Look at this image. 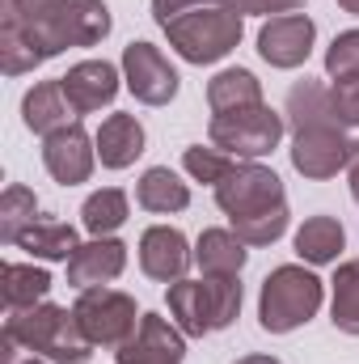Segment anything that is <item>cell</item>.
Masks as SVG:
<instances>
[{
    "mask_svg": "<svg viewBox=\"0 0 359 364\" xmlns=\"http://www.w3.org/2000/svg\"><path fill=\"white\" fill-rule=\"evenodd\" d=\"M4 335L21 352H30L38 360H51V364H89L93 356V343L81 331L77 314L64 309V305H51V301H38L30 309H9Z\"/></svg>",
    "mask_w": 359,
    "mask_h": 364,
    "instance_id": "7a4b0ae2",
    "label": "cell"
},
{
    "mask_svg": "<svg viewBox=\"0 0 359 364\" xmlns=\"http://www.w3.org/2000/svg\"><path fill=\"white\" fill-rule=\"evenodd\" d=\"M207 106L211 114H237V110L263 106V81L250 68H224L207 81Z\"/></svg>",
    "mask_w": 359,
    "mask_h": 364,
    "instance_id": "7402d4cb",
    "label": "cell"
},
{
    "mask_svg": "<svg viewBox=\"0 0 359 364\" xmlns=\"http://www.w3.org/2000/svg\"><path fill=\"white\" fill-rule=\"evenodd\" d=\"M207 4H241V0H153V21L165 30L174 17L190 13V9H207Z\"/></svg>",
    "mask_w": 359,
    "mask_h": 364,
    "instance_id": "836d02e7",
    "label": "cell"
},
{
    "mask_svg": "<svg viewBox=\"0 0 359 364\" xmlns=\"http://www.w3.org/2000/svg\"><path fill=\"white\" fill-rule=\"evenodd\" d=\"M194 263V250L186 242V233L174 225H153L140 233V272L157 284H178L186 279Z\"/></svg>",
    "mask_w": 359,
    "mask_h": 364,
    "instance_id": "7c38bea8",
    "label": "cell"
},
{
    "mask_svg": "<svg viewBox=\"0 0 359 364\" xmlns=\"http://www.w3.org/2000/svg\"><path fill=\"white\" fill-rule=\"evenodd\" d=\"M127 216H131V199L118 186H101L81 203V225L89 237H114L127 225Z\"/></svg>",
    "mask_w": 359,
    "mask_h": 364,
    "instance_id": "d4e9b609",
    "label": "cell"
},
{
    "mask_svg": "<svg viewBox=\"0 0 359 364\" xmlns=\"http://www.w3.org/2000/svg\"><path fill=\"white\" fill-rule=\"evenodd\" d=\"M330 97H334V114L343 127H359V77H343L330 85Z\"/></svg>",
    "mask_w": 359,
    "mask_h": 364,
    "instance_id": "d6a6232c",
    "label": "cell"
},
{
    "mask_svg": "<svg viewBox=\"0 0 359 364\" xmlns=\"http://www.w3.org/2000/svg\"><path fill=\"white\" fill-rule=\"evenodd\" d=\"M292 246H296L300 263H309V267H330V263H338V255L347 250V233H343L338 216H326V212H321V216H309V220L296 229Z\"/></svg>",
    "mask_w": 359,
    "mask_h": 364,
    "instance_id": "d6986e66",
    "label": "cell"
},
{
    "mask_svg": "<svg viewBox=\"0 0 359 364\" xmlns=\"http://www.w3.org/2000/svg\"><path fill=\"white\" fill-rule=\"evenodd\" d=\"M347 186H351V199L359 203V140L351 149V161H347Z\"/></svg>",
    "mask_w": 359,
    "mask_h": 364,
    "instance_id": "d590c367",
    "label": "cell"
},
{
    "mask_svg": "<svg viewBox=\"0 0 359 364\" xmlns=\"http://www.w3.org/2000/svg\"><path fill=\"white\" fill-rule=\"evenodd\" d=\"M118 68H123V85L131 90L136 102H144V106H170L182 90L178 68L153 43H127Z\"/></svg>",
    "mask_w": 359,
    "mask_h": 364,
    "instance_id": "ba28073f",
    "label": "cell"
},
{
    "mask_svg": "<svg viewBox=\"0 0 359 364\" xmlns=\"http://www.w3.org/2000/svg\"><path fill=\"white\" fill-rule=\"evenodd\" d=\"M283 127H287V119L263 102V106H250V110H237V114H211L207 140L216 149H224L228 157H237V161H263L279 149Z\"/></svg>",
    "mask_w": 359,
    "mask_h": 364,
    "instance_id": "5b68a950",
    "label": "cell"
},
{
    "mask_svg": "<svg viewBox=\"0 0 359 364\" xmlns=\"http://www.w3.org/2000/svg\"><path fill=\"white\" fill-rule=\"evenodd\" d=\"M136 203L153 216H174V212H186L190 208V186L170 170V166H153L144 170L140 182H136Z\"/></svg>",
    "mask_w": 359,
    "mask_h": 364,
    "instance_id": "44dd1931",
    "label": "cell"
},
{
    "mask_svg": "<svg viewBox=\"0 0 359 364\" xmlns=\"http://www.w3.org/2000/svg\"><path fill=\"white\" fill-rule=\"evenodd\" d=\"M4 309H30L38 301H47L51 292V272L34 267V263H4Z\"/></svg>",
    "mask_w": 359,
    "mask_h": 364,
    "instance_id": "4316f807",
    "label": "cell"
},
{
    "mask_svg": "<svg viewBox=\"0 0 359 364\" xmlns=\"http://www.w3.org/2000/svg\"><path fill=\"white\" fill-rule=\"evenodd\" d=\"M233 166H237V157H228L224 149H216V144H190L186 153H182V170L190 174L194 182H203V186H220V182L233 174Z\"/></svg>",
    "mask_w": 359,
    "mask_h": 364,
    "instance_id": "4dcf8cb0",
    "label": "cell"
},
{
    "mask_svg": "<svg viewBox=\"0 0 359 364\" xmlns=\"http://www.w3.org/2000/svg\"><path fill=\"white\" fill-rule=\"evenodd\" d=\"M207 309H211V331H228L241 314V275H203Z\"/></svg>",
    "mask_w": 359,
    "mask_h": 364,
    "instance_id": "f1b7e54d",
    "label": "cell"
},
{
    "mask_svg": "<svg viewBox=\"0 0 359 364\" xmlns=\"http://www.w3.org/2000/svg\"><path fill=\"white\" fill-rule=\"evenodd\" d=\"M72 314H77V322H81V331L89 335L93 348H123V343L136 335L140 318H144V314L136 309V296L123 292V288H110V284L85 288V292L77 296Z\"/></svg>",
    "mask_w": 359,
    "mask_h": 364,
    "instance_id": "8992f818",
    "label": "cell"
},
{
    "mask_svg": "<svg viewBox=\"0 0 359 364\" xmlns=\"http://www.w3.org/2000/svg\"><path fill=\"white\" fill-rule=\"evenodd\" d=\"M233 364H283V360H275V356H241V360H233Z\"/></svg>",
    "mask_w": 359,
    "mask_h": 364,
    "instance_id": "8d00e7d4",
    "label": "cell"
},
{
    "mask_svg": "<svg viewBox=\"0 0 359 364\" xmlns=\"http://www.w3.org/2000/svg\"><path fill=\"white\" fill-rule=\"evenodd\" d=\"M170 318L186 339H203L211 335V309H207V292H203V279H178L170 284Z\"/></svg>",
    "mask_w": 359,
    "mask_h": 364,
    "instance_id": "603a6c76",
    "label": "cell"
},
{
    "mask_svg": "<svg viewBox=\"0 0 359 364\" xmlns=\"http://www.w3.org/2000/svg\"><path fill=\"white\" fill-rule=\"evenodd\" d=\"M283 119L292 132H304V127H343L338 114H334V97H330V85L321 81H296L287 90V102H283Z\"/></svg>",
    "mask_w": 359,
    "mask_h": 364,
    "instance_id": "ac0fdd59",
    "label": "cell"
},
{
    "mask_svg": "<svg viewBox=\"0 0 359 364\" xmlns=\"http://www.w3.org/2000/svg\"><path fill=\"white\" fill-rule=\"evenodd\" d=\"M43 166H47V174L60 186H81V182L93 178L97 140L81 123H68V127H60V132H51L43 140Z\"/></svg>",
    "mask_w": 359,
    "mask_h": 364,
    "instance_id": "8fae6325",
    "label": "cell"
},
{
    "mask_svg": "<svg viewBox=\"0 0 359 364\" xmlns=\"http://www.w3.org/2000/svg\"><path fill=\"white\" fill-rule=\"evenodd\" d=\"M317 43V21L309 13H283V17H267L258 30V55L270 68L292 73L313 55Z\"/></svg>",
    "mask_w": 359,
    "mask_h": 364,
    "instance_id": "30bf717a",
    "label": "cell"
},
{
    "mask_svg": "<svg viewBox=\"0 0 359 364\" xmlns=\"http://www.w3.org/2000/svg\"><path fill=\"white\" fill-rule=\"evenodd\" d=\"M355 140L347 136V127H304L292 132V170L309 182H326L338 178L351 161Z\"/></svg>",
    "mask_w": 359,
    "mask_h": 364,
    "instance_id": "9c48e42d",
    "label": "cell"
},
{
    "mask_svg": "<svg viewBox=\"0 0 359 364\" xmlns=\"http://www.w3.org/2000/svg\"><path fill=\"white\" fill-rule=\"evenodd\" d=\"M38 220V195L21 182H9L4 195H0V242L4 246H17L21 233Z\"/></svg>",
    "mask_w": 359,
    "mask_h": 364,
    "instance_id": "83f0119b",
    "label": "cell"
},
{
    "mask_svg": "<svg viewBox=\"0 0 359 364\" xmlns=\"http://www.w3.org/2000/svg\"><path fill=\"white\" fill-rule=\"evenodd\" d=\"M321 301H326V284L309 267L300 263H283L263 279V292H258V326L267 335H292L300 331L304 322H313L321 314Z\"/></svg>",
    "mask_w": 359,
    "mask_h": 364,
    "instance_id": "277c9868",
    "label": "cell"
},
{
    "mask_svg": "<svg viewBox=\"0 0 359 364\" xmlns=\"http://www.w3.org/2000/svg\"><path fill=\"white\" fill-rule=\"evenodd\" d=\"M275 203H287L283 178H279L275 170H267V166H258V161H237L233 174L216 186V208H220L228 220L267 212Z\"/></svg>",
    "mask_w": 359,
    "mask_h": 364,
    "instance_id": "52a82bcc",
    "label": "cell"
},
{
    "mask_svg": "<svg viewBox=\"0 0 359 364\" xmlns=\"http://www.w3.org/2000/svg\"><path fill=\"white\" fill-rule=\"evenodd\" d=\"M245 34V13L241 4H207V9H190L174 17L165 26V38L170 47L178 51L186 64H220L224 55L237 51Z\"/></svg>",
    "mask_w": 359,
    "mask_h": 364,
    "instance_id": "3957f363",
    "label": "cell"
},
{
    "mask_svg": "<svg viewBox=\"0 0 359 364\" xmlns=\"http://www.w3.org/2000/svg\"><path fill=\"white\" fill-rule=\"evenodd\" d=\"M330 322L334 331L359 339V259L338 263V272L330 279Z\"/></svg>",
    "mask_w": 359,
    "mask_h": 364,
    "instance_id": "484cf974",
    "label": "cell"
},
{
    "mask_svg": "<svg viewBox=\"0 0 359 364\" xmlns=\"http://www.w3.org/2000/svg\"><path fill=\"white\" fill-rule=\"evenodd\" d=\"M60 85H64V97L72 102L77 114H97L101 106H110L118 97L123 68H114L110 60H81L60 77Z\"/></svg>",
    "mask_w": 359,
    "mask_h": 364,
    "instance_id": "5bb4252c",
    "label": "cell"
},
{
    "mask_svg": "<svg viewBox=\"0 0 359 364\" xmlns=\"http://www.w3.org/2000/svg\"><path fill=\"white\" fill-rule=\"evenodd\" d=\"M292 225V212L287 203H275L267 212H254V216H241V220H228V229L245 242V246H275Z\"/></svg>",
    "mask_w": 359,
    "mask_h": 364,
    "instance_id": "f546056e",
    "label": "cell"
},
{
    "mask_svg": "<svg viewBox=\"0 0 359 364\" xmlns=\"http://www.w3.org/2000/svg\"><path fill=\"white\" fill-rule=\"evenodd\" d=\"M21 123H26L34 136H43V140H47L51 132L77 123V110H72V102L64 97L60 77H55V81H38L34 90H26V97H21Z\"/></svg>",
    "mask_w": 359,
    "mask_h": 364,
    "instance_id": "e0dca14e",
    "label": "cell"
},
{
    "mask_svg": "<svg viewBox=\"0 0 359 364\" xmlns=\"http://www.w3.org/2000/svg\"><path fill=\"white\" fill-rule=\"evenodd\" d=\"M114 17L106 0H4L0 9V68L4 77L34 73L38 64L72 51L97 47Z\"/></svg>",
    "mask_w": 359,
    "mask_h": 364,
    "instance_id": "6da1fadb",
    "label": "cell"
},
{
    "mask_svg": "<svg viewBox=\"0 0 359 364\" xmlns=\"http://www.w3.org/2000/svg\"><path fill=\"white\" fill-rule=\"evenodd\" d=\"M114 356H118V364H182L186 360V335L174 326V318L144 314L136 335Z\"/></svg>",
    "mask_w": 359,
    "mask_h": 364,
    "instance_id": "4fadbf2b",
    "label": "cell"
},
{
    "mask_svg": "<svg viewBox=\"0 0 359 364\" xmlns=\"http://www.w3.org/2000/svg\"><path fill=\"white\" fill-rule=\"evenodd\" d=\"M93 140H97V161H101L106 170H127V166H136V161L144 157V144H148L144 123H140L136 114H123V110L106 114Z\"/></svg>",
    "mask_w": 359,
    "mask_h": 364,
    "instance_id": "2e32d148",
    "label": "cell"
},
{
    "mask_svg": "<svg viewBox=\"0 0 359 364\" xmlns=\"http://www.w3.org/2000/svg\"><path fill=\"white\" fill-rule=\"evenodd\" d=\"M77 246H81V237L64 220H34L17 242V250H26L30 259H43V263H68L77 255Z\"/></svg>",
    "mask_w": 359,
    "mask_h": 364,
    "instance_id": "cb8c5ba5",
    "label": "cell"
},
{
    "mask_svg": "<svg viewBox=\"0 0 359 364\" xmlns=\"http://www.w3.org/2000/svg\"><path fill=\"white\" fill-rule=\"evenodd\" d=\"M326 77H330V81L359 77V30L334 34V43L326 47Z\"/></svg>",
    "mask_w": 359,
    "mask_h": 364,
    "instance_id": "1f68e13d",
    "label": "cell"
},
{
    "mask_svg": "<svg viewBox=\"0 0 359 364\" xmlns=\"http://www.w3.org/2000/svg\"><path fill=\"white\" fill-rule=\"evenodd\" d=\"M17 364H51V360H38V356H30V360H17Z\"/></svg>",
    "mask_w": 359,
    "mask_h": 364,
    "instance_id": "f35d334b",
    "label": "cell"
},
{
    "mask_svg": "<svg viewBox=\"0 0 359 364\" xmlns=\"http://www.w3.org/2000/svg\"><path fill=\"white\" fill-rule=\"evenodd\" d=\"M300 0H241V13L245 17H283V13H296Z\"/></svg>",
    "mask_w": 359,
    "mask_h": 364,
    "instance_id": "e575fe53",
    "label": "cell"
},
{
    "mask_svg": "<svg viewBox=\"0 0 359 364\" xmlns=\"http://www.w3.org/2000/svg\"><path fill=\"white\" fill-rule=\"evenodd\" d=\"M123 272H127V246H123L118 237H93V242H81L77 255L68 259V284H72L77 292L114 284Z\"/></svg>",
    "mask_w": 359,
    "mask_h": 364,
    "instance_id": "9a60e30c",
    "label": "cell"
},
{
    "mask_svg": "<svg viewBox=\"0 0 359 364\" xmlns=\"http://www.w3.org/2000/svg\"><path fill=\"white\" fill-rule=\"evenodd\" d=\"M338 9H343V13H351V17H359V0H338Z\"/></svg>",
    "mask_w": 359,
    "mask_h": 364,
    "instance_id": "74e56055",
    "label": "cell"
},
{
    "mask_svg": "<svg viewBox=\"0 0 359 364\" xmlns=\"http://www.w3.org/2000/svg\"><path fill=\"white\" fill-rule=\"evenodd\" d=\"M250 246L233 229H203L194 242V267L203 275H241Z\"/></svg>",
    "mask_w": 359,
    "mask_h": 364,
    "instance_id": "ffe728a7",
    "label": "cell"
}]
</instances>
